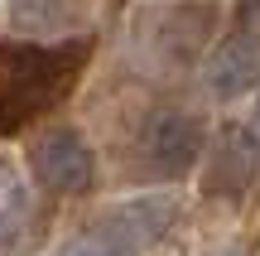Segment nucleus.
Listing matches in <instances>:
<instances>
[{"instance_id": "obj_1", "label": "nucleus", "mask_w": 260, "mask_h": 256, "mask_svg": "<svg viewBox=\"0 0 260 256\" xmlns=\"http://www.w3.org/2000/svg\"><path fill=\"white\" fill-rule=\"evenodd\" d=\"M87 53H92L87 39H68L58 48L0 44V131L10 135L44 116L48 106H58L87 68Z\"/></svg>"}, {"instance_id": "obj_2", "label": "nucleus", "mask_w": 260, "mask_h": 256, "mask_svg": "<svg viewBox=\"0 0 260 256\" xmlns=\"http://www.w3.org/2000/svg\"><path fill=\"white\" fill-rule=\"evenodd\" d=\"M29 164H34V179L44 184L48 193H87L92 189V145L73 131V126H53L34 140L29 150Z\"/></svg>"}, {"instance_id": "obj_3", "label": "nucleus", "mask_w": 260, "mask_h": 256, "mask_svg": "<svg viewBox=\"0 0 260 256\" xmlns=\"http://www.w3.org/2000/svg\"><path fill=\"white\" fill-rule=\"evenodd\" d=\"M260 174V140L241 126H226L212 140V155H207V174L203 189L217 193V198H241Z\"/></svg>"}, {"instance_id": "obj_4", "label": "nucleus", "mask_w": 260, "mask_h": 256, "mask_svg": "<svg viewBox=\"0 0 260 256\" xmlns=\"http://www.w3.org/2000/svg\"><path fill=\"white\" fill-rule=\"evenodd\" d=\"M145 155L159 174H188L203 155V126L188 111H154L145 121Z\"/></svg>"}, {"instance_id": "obj_5", "label": "nucleus", "mask_w": 260, "mask_h": 256, "mask_svg": "<svg viewBox=\"0 0 260 256\" xmlns=\"http://www.w3.org/2000/svg\"><path fill=\"white\" fill-rule=\"evenodd\" d=\"M203 82H207V92H212L217 102L246 97L260 82V39L236 34V39H226V44H217L212 53H207V63H203Z\"/></svg>"}, {"instance_id": "obj_6", "label": "nucleus", "mask_w": 260, "mask_h": 256, "mask_svg": "<svg viewBox=\"0 0 260 256\" xmlns=\"http://www.w3.org/2000/svg\"><path fill=\"white\" fill-rule=\"evenodd\" d=\"M39 237V208L24 174L10 160H0V256H29Z\"/></svg>"}, {"instance_id": "obj_7", "label": "nucleus", "mask_w": 260, "mask_h": 256, "mask_svg": "<svg viewBox=\"0 0 260 256\" xmlns=\"http://www.w3.org/2000/svg\"><path fill=\"white\" fill-rule=\"evenodd\" d=\"M174 213H178V203L169 198V193H140V198H130V203H121V208H111L102 222L140 256L145 247H154V242L169 232Z\"/></svg>"}, {"instance_id": "obj_8", "label": "nucleus", "mask_w": 260, "mask_h": 256, "mask_svg": "<svg viewBox=\"0 0 260 256\" xmlns=\"http://www.w3.org/2000/svg\"><path fill=\"white\" fill-rule=\"evenodd\" d=\"M10 19H15L19 34L44 39V34H58V29L73 24V5L68 0H10Z\"/></svg>"}, {"instance_id": "obj_9", "label": "nucleus", "mask_w": 260, "mask_h": 256, "mask_svg": "<svg viewBox=\"0 0 260 256\" xmlns=\"http://www.w3.org/2000/svg\"><path fill=\"white\" fill-rule=\"evenodd\" d=\"M58 256H135V251H130L125 242L106 227V222H96V227H87L82 237H73Z\"/></svg>"}, {"instance_id": "obj_10", "label": "nucleus", "mask_w": 260, "mask_h": 256, "mask_svg": "<svg viewBox=\"0 0 260 256\" xmlns=\"http://www.w3.org/2000/svg\"><path fill=\"white\" fill-rule=\"evenodd\" d=\"M241 24H246V39H260V0L241 5Z\"/></svg>"}, {"instance_id": "obj_11", "label": "nucleus", "mask_w": 260, "mask_h": 256, "mask_svg": "<svg viewBox=\"0 0 260 256\" xmlns=\"http://www.w3.org/2000/svg\"><path fill=\"white\" fill-rule=\"evenodd\" d=\"M255 140H260V111H255Z\"/></svg>"}, {"instance_id": "obj_12", "label": "nucleus", "mask_w": 260, "mask_h": 256, "mask_svg": "<svg viewBox=\"0 0 260 256\" xmlns=\"http://www.w3.org/2000/svg\"><path fill=\"white\" fill-rule=\"evenodd\" d=\"M222 256H232V251H222Z\"/></svg>"}]
</instances>
